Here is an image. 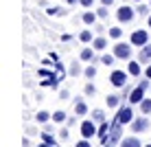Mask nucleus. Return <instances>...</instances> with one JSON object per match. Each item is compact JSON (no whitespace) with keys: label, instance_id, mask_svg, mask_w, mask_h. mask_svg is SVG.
<instances>
[{"label":"nucleus","instance_id":"nucleus-1","mask_svg":"<svg viewBox=\"0 0 151 147\" xmlns=\"http://www.w3.org/2000/svg\"><path fill=\"white\" fill-rule=\"evenodd\" d=\"M145 88H149L147 81H142L136 90H132V94H129V101H132V103H142V99H145Z\"/></svg>","mask_w":151,"mask_h":147},{"label":"nucleus","instance_id":"nucleus-2","mask_svg":"<svg viewBox=\"0 0 151 147\" xmlns=\"http://www.w3.org/2000/svg\"><path fill=\"white\" fill-rule=\"evenodd\" d=\"M132 121H134V112H132V108H121V110H118V114H116V123L127 125V123H132Z\"/></svg>","mask_w":151,"mask_h":147},{"label":"nucleus","instance_id":"nucleus-3","mask_svg":"<svg viewBox=\"0 0 151 147\" xmlns=\"http://www.w3.org/2000/svg\"><path fill=\"white\" fill-rule=\"evenodd\" d=\"M94 134H96V125L92 121H83L81 123V136L83 138H92Z\"/></svg>","mask_w":151,"mask_h":147},{"label":"nucleus","instance_id":"nucleus-4","mask_svg":"<svg viewBox=\"0 0 151 147\" xmlns=\"http://www.w3.org/2000/svg\"><path fill=\"white\" fill-rule=\"evenodd\" d=\"M149 121L147 119H145V117H140V119H136V121H132V130H134V132H147V130H149Z\"/></svg>","mask_w":151,"mask_h":147},{"label":"nucleus","instance_id":"nucleus-5","mask_svg":"<svg viewBox=\"0 0 151 147\" xmlns=\"http://www.w3.org/2000/svg\"><path fill=\"white\" fill-rule=\"evenodd\" d=\"M110 145H114V143H118V140H123V132H121V123H114L112 125V130H110Z\"/></svg>","mask_w":151,"mask_h":147},{"label":"nucleus","instance_id":"nucleus-6","mask_svg":"<svg viewBox=\"0 0 151 147\" xmlns=\"http://www.w3.org/2000/svg\"><path fill=\"white\" fill-rule=\"evenodd\" d=\"M116 18H118V22H129V20L134 18V9L132 7H121L118 13H116Z\"/></svg>","mask_w":151,"mask_h":147},{"label":"nucleus","instance_id":"nucleus-7","mask_svg":"<svg viewBox=\"0 0 151 147\" xmlns=\"http://www.w3.org/2000/svg\"><path fill=\"white\" fill-rule=\"evenodd\" d=\"M147 40H149V35L145 31H134L132 33V44H136V46H145Z\"/></svg>","mask_w":151,"mask_h":147},{"label":"nucleus","instance_id":"nucleus-8","mask_svg":"<svg viewBox=\"0 0 151 147\" xmlns=\"http://www.w3.org/2000/svg\"><path fill=\"white\" fill-rule=\"evenodd\" d=\"M112 86H116V88H121V86H125V81H127V75H125L123 70H114L112 72Z\"/></svg>","mask_w":151,"mask_h":147},{"label":"nucleus","instance_id":"nucleus-9","mask_svg":"<svg viewBox=\"0 0 151 147\" xmlns=\"http://www.w3.org/2000/svg\"><path fill=\"white\" fill-rule=\"evenodd\" d=\"M114 55H116L118 59H127V57L132 55V51H129L127 44H116V49H114Z\"/></svg>","mask_w":151,"mask_h":147},{"label":"nucleus","instance_id":"nucleus-10","mask_svg":"<svg viewBox=\"0 0 151 147\" xmlns=\"http://www.w3.org/2000/svg\"><path fill=\"white\" fill-rule=\"evenodd\" d=\"M121 147H140V140L134 138V136H129V138H123L121 140Z\"/></svg>","mask_w":151,"mask_h":147},{"label":"nucleus","instance_id":"nucleus-11","mask_svg":"<svg viewBox=\"0 0 151 147\" xmlns=\"http://www.w3.org/2000/svg\"><path fill=\"white\" fill-rule=\"evenodd\" d=\"M75 103H77V106H75V112H77V114H79V117H83V114H86V112H88V106H86V103H83V101H81V99H77V101H75Z\"/></svg>","mask_w":151,"mask_h":147},{"label":"nucleus","instance_id":"nucleus-12","mask_svg":"<svg viewBox=\"0 0 151 147\" xmlns=\"http://www.w3.org/2000/svg\"><path fill=\"white\" fill-rule=\"evenodd\" d=\"M110 123H103L101 125V130H99V136H101V140H103V143H107V132H110Z\"/></svg>","mask_w":151,"mask_h":147},{"label":"nucleus","instance_id":"nucleus-13","mask_svg":"<svg viewBox=\"0 0 151 147\" xmlns=\"http://www.w3.org/2000/svg\"><path fill=\"white\" fill-rule=\"evenodd\" d=\"M149 59H151V44L140 51V62H149Z\"/></svg>","mask_w":151,"mask_h":147},{"label":"nucleus","instance_id":"nucleus-14","mask_svg":"<svg viewBox=\"0 0 151 147\" xmlns=\"http://www.w3.org/2000/svg\"><path fill=\"white\" fill-rule=\"evenodd\" d=\"M35 119H37L40 123H46L48 119H53V114H48L46 110H40V112H37V117H35Z\"/></svg>","mask_w":151,"mask_h":147},{"label":"nucleus","instance_id":"nucleus-15","mask_svg":"<svg viewBox=\"0 0 151 147\" xmlns=\"http://www.w3.org/2000/svg\"><path fill=\"white\" fill-rule=\"evenodd\" d=\"M140 110H142V114H151V99H142Z\"/></svg>","mask_w":151,"mask_h":147},{"label":"nucleus","instance_id":"nucleus-16","mask_svg":"<svg viewBox=\"0 0 151 147\" xmlns=\"http://www.w3.org/2000/svg\"><path fill=\"white\" fill-rule=\"evenodd\" d=\"M92 57H94V51H90V49L81 51V59L83 62H92Z\"/></svg>","mask_w":151,"mask_h":147},{"label":"nucleus","instance_id":"nucleus-17","mask_svg":"<svg viewBox=\"0 0 151 147\" xmlns=\"http://www.w3.org/2000/svg\"><path fill=\"white\" fill-rule=\"evenodd\" d=\"M53 121H55V123H64V121H66V112H61V110H57V112L53 114Z\"/></svg>","mask_w":151,"mask_h":147},{"label":"nucleus","instance_id":"nucleus-18","mask_svg":"<svg viewBox=\"0 0 151 147\" xmlns=\"http://www.w3.org/2000/svg\"><path fill=\"white\" fill-rule=\"evenodd\" d=\"M129 75H140V64L138 62H132V64H129Z\"/></svg>","mask_w":151,"mask_h":147},{"label":"nucleus","instance_id":"nucleus-19","mask_svg":"<svg viewBox=\"0 0 151 147\" xmlns=\"http://www.w3.org/2000/svg\"><path fill=\"white\" fill-rule=\"evenodd\" d=\"M107 106H110V108L118 106V97H116V94H110V97H107Z\"/></svg>","mask_w":151,"mask_h":147},{"label":"nucleus","instance_id":"nucleus-20","mask_svg":"<svg viewBox=\"0 0 151 147\" xmlns=\"http://www.w3.org/2000/svg\"><path fill=\"white\" fill-rule=\"evenodd\" d=\"M42 140H44V143H48V145H55V138H53V136H50L48 132L42 134Z\"/></svg>","mask_w":151,"mask_h":147},{"label":"nucleus","instance_id":"nucleus-21","mask_svg":"<svg viewBox=\"0 0 151 147\" xmlns=\"http://www.w3.org/2000/svg\"><path fill=\"white\" fill-rule=\"evenodd\" d=\"M110 35H112L114 40H118V38H121V35H123V31L118 29V27H114V29H110Z\"/></svg>","mask_w":151,"mask_h":147},{"label":"nucleus","instance_id":"nucleus-22","mask_svg":"<svg viewBox=\"0 0 151 147\" xmlns=\"http://www.w3.org/2000/svg\"><path fill=\"white\" fill-rule=\"evenodd\" d=\"M79 40H81V42H90V40H92V33H90V31H81Z\"/></svg>","mask_w":151,"mask_h":147},{"label":"nucleus","instance_id":"nucleus-23","mask_svg":"<svg viewBox=\"0 0 151 147\" xmlns=\"http://www.w3.org/2000/svg\"><path fill=\"white\" fill-rule=\"evenodd\" d=\"M92 119H94V121H103V119H105L103 110H94V112H92Z\"/></svg>","mask_w":151,"mask_h":147},{"label":"nucleus","instance_id":"nucleus-24","mask_svg":"<svg viewBox=\"0 0 151 147\" xmlns=\"http://www.w3.org/2000/svg\"><path fill=\"white\" fill-rule=\"evenodd\" d=\"M83 22H86V24H92V22H94V15H92V13H83Z\"/></svg>","mask_w":151,"mask_h":147},{"label":"nucleus","instance_id":"nucleus-25","mask_svg":"<svg viewBox=\"0 0 151 147\" xmlns=\"http://www.w3.org/2000/svg\"><path fill=\"white\" fill-rule=\"evenodd\" d=\"M94 49H105V40H103V38L94 40Z\"/></svg>","mask_w":151,"mask_h":147},{"label":"nucleus","instance_id":"nucleus-26","mask_svg":"<svg viewBox=\"0 0 151 147\" xmlns=\"http://www.w3.org/2000/svg\"><path fill=\"white\" fill-rule=\"evenodd\" d=\"M79 72H81V70H79V66H77V64H72V66H70V75H72V77H77Z\"/></svg>","mask_w":151,"mask_h":147},{"label":"nucleus","instance_id":"nucleus-27","mask_svg":"<svg viewBox=\"0 0 151 147\" xmlns=\"http://www.w3.org/2000/svg\"><path fill=\"white\" fill-rule=\"evenodd\" d=\"M75 147H92V145H90V140H88V138H83V140H79Z\"/></svg>","mask_w":151,"mask_h":147},{"label":"nucleus","instance_id":"nucleus-28","mask_svg":"<svg viewBox=\"0 0 151 147\" xmlns=\"http://www.w3.org/2000/svg\"><path fill=\"white\" fill-rule=\"evenodd\" d=\"M94 75H96V70H94L92 66H90V68H86V77H90V79H92Z\"/></svg>","mask_w":151,"mask_h":147},{"label":"nucleus","instance_id":"nucleus-29","mask_svg":"<svg viewBox=\"0 0 151 147\" xmlns=\"http://www.w3.org/2000/svg\"><path fill=\"white\" fill-rule=\"evenodd\" d=\"M112 62H114V57H112V55H103V64H107V66H110Z\"/></svg>","mask_w":151,"mask_h":147},{"label":"nucleus","instance_id":"nucleus-30","mask_svg":"<svg viewBox=\"0 0 151 147\" xmlns=\"http://www.w3.org/2000/svg\"><path fill=\"white\" fill-rule=\"evenodd\" d=\"M96 90H94V86H86V94H94Z\"/></svg>","mask_w":151,"mask_h":147},{"label":"nucleus","instance_id":"nucleus-31","mask_svg":"<svg viewBox=\"0 0 151 147\" xmlns=\"http://www.w3.org/2000/svg\"><path fill=\"white\" fill-rule=\"evenodd\" d=\"M81 4H83V7H90V4H92V0H81Z\"/></svg>","mask_w":151,"mask_h":147},{"label":"nucleus","instance_id":"nucleus-32","mask_svg":"<svg viewBox=\"0 0 151 147\" xmlns=\"http://www.w3.org/2000/svg\"><path fill=\"white\" fill-rule=\"evenodd\" d=\"M101 2H103V7H107V4H112L114 0H101Z\"/></svg>","mask_w":151,"mask_h":147},{"label":"nucleus","instance_id":"nucleus-33","mask_svg":"<svg viewBox=\"0 0 151 147\" xmlns=\"http://www.w3.org/2000/svg\"><path fill=\"white\" fill-rule=\"evenodd\" d=\"M147 77H149V79H151V66L147 68Z\"/></svg>","mask_w":151,"mask_h":147},{"label":"nucleus","instance_id":"nucleus-34","mask_svg":"<svg viewBox=\"0 0 151 147\" xmlns=\"http://www.w3.org/2000/svg\"><path fill=\"white\" fill-rule=\"evenodd\" d=\"M37 147H50L48 143H42V145H37Z\"/></svg>","mask_w":151,"mask_h":147},{"label":"nucleus","instance_id":"nucleus-35","mask_svg":"<svg viewBox=\"0 0 151 147\" xmlns=\"http://www.w3.org/2000/svg\"><path fill=\"white\" fill-rule=\"evenodd\" d=\"M149 27H151V18H149Z\"/></svg>","mask_w":151,"mask_h":147},{"label":"nucleus","instance_id":"nucleus-36","mask_svg":"<svg viewBox=\"0 0 151 147\" xmlns=\"http://www.w3.org/2000/svg\"><path fill=\"white\" fill-rule=\"evenodd\" d=\"M105 147H112V145H105Z\"/></svg>","mask_w":151,"mask_h":147},{"label":"nucleus","instance_id":"nucleus-37","mask_svg":"<svg viewBox=\"0 0 151 147\" xmlns=\"http://www.w3.org/2000/svg\"><path fill=\"white\" fill-rule=\"evenodd\" d=\"M145 147H151V145H145Z\"/></svg>","mask_w":151,"mask_h":147},{"label":"nucleus","instance_id":"nucleus-38","mask_svg":"<svg viewBox=\"0 0 151 147\" xmlns=\"http://www.w3.org/2000/svg\"><path fill=\"white\" fill-rule=\"evenodd\" d=\"M136 2H140V0H136Z\"/></svg>","mask_w":151,"mask_h":147}]
</instances>
